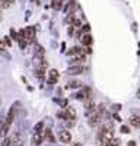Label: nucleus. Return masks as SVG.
Wrapping results in <instances>:
<instances>
[{"label":"nucleus","mask_w":140,"mask_h":146,"mask_svg":"<svg viewBox=\"0 0 140 146\" xmlns=\"http://www.w3.org/2000/svg\"><path fill=\"white\" fill-rule=\"evenodd\" d=\"M0 102H2V101H0Z\"/></svg>","instance_id":"obj_34"},{"label":"nucleus","mask_w":140,"mask_h":146,"mask_svg":"<svg viewBox=\"0 0 140 146\" xmlns=\"http://www.w3.org/2000/svg\"><path fill=\"white\" fill-rule=\"evenodd\" d=\"M9 129H10V126L5 123V126H3L2 131H0V136H2V137H6V136H7V133H9Z\"/></svg>","instance_id":"obj_15"},{"label":"nucleus","mask_w":140,"mask_h":146,"mask_svg":"<svg viewBox=\"0 0 140 146\" xmlns=\"http://www.w3.org/2000/svg\"><path fill=\"white\" fill-rule=\"evenodd\" d=\"M61 2H60V0H54V2H53V7L55 9V10H60L61 9Z\"/></svg>","instance_id":"obj_18"},{"label":"nucleus","mask_w":140,"mask_h":146,"mask_svg":"<svg viewBox=\"0 0 140 146\" xmlns=\"http://www.w3.org/2000/svg\"><path fill=\"white\" fill-rule=\"evenodd\" d=\"M22 34H23V38L26 41H34L35 38V28L34 27H26L25 29H22Z\"/></svg>","instance_id":"obj_2"},{"label":"nucleus","mask_w":140,"mask_h":146,"mask_svg":"<svg viewBox=\"0 0 140 146\" xmlns=\"http://www.w3.org/2000/svg\"><path fill=\"white\" fill-rule=\"evenodd\" d=\"M64 114H66V120H76V111H75L73 108L67 107L66 111H64Z\"/></svg>","instance_id":"obj_10"},{"label":"nucleus","mask_w":140,"mask_h":146,"mask_svg":"<svg viewBox=\"0 0 140 146\" xmlns=\"http://www.w3.org/2000/svg\"><path fill=\"white\" fill-rule=\"evenodd\" d=\"M127 146H137V145H136V142H134V140H130V142L127 143Z\"/></svg>","instance_id":"obj_28"},{"label":"nucleus","mask_w":140,"mask_h":146,"mask_svg":"<svg viewBox=\"0 0 140 146\" xmlns=\"http://www.w3.org/2000/svg\"><path fill=\"white\" fill-rule=\"evenodd\" d=\"M0 13H2V12H0Z\"/></svg>","instance_id":"obj_32"},{"label":"nucleus","mask_w":140,"mask_h":146,"mask_svg":"<svg viewBox=\"0 0 140 146\" xmlns=\"http://www.w3.org/2000/svg\"><path fill=\"white\" fill-rule=\"evenodd\" d=\"M31 2H32V3H35V2H37V0H31Z\"/></svg>","instance_id":"obj_31"},{"label":"nucleus","mask_w":140,"mask_h":146,"mask_svg":"<svg viewBox=\"0 0 140 146\" xmlns=\"http://www.w3.org/2000/svg\"><path fill=\"white\" fill-rule=\"evenodd\" d=\"M93 111H95V104H93L92 98H90V100H86V101H85V113H86V114H90V113H93Z\"/></svg>","instance_id":"obj_8"},{"label":"nucleus","mask_w":140,"mask_h":146,"mask_svg":"<svg viewBox=\"0 0 140 146\" xmlns=\"http://www.w3.org/2000/svg\"><path fill=\"white\" fill-rule=\"evenodd\" d=\"M19 42H20V48L23 50V48L26 47V41H23V40H19Z\"/></svg>","instance_id":"obj_27"},{"label":"nucleus","mask_w":140,"mask_h":146,"mask_svg":"<svg viewBox=\"0 0 140 146\" xmlns=\"http://www.w3.org/2000/svg\"><path fill=\"white\" fill-rule=\"evenodd\" d=\"M72 146H82L80 143H77V142H75V143H72Z\"/></svg>","instance_id":"obj_29"},{"label":"nucleus","mask_w":140,"mask_h":146,"mask_svg":"<svg viewBox=\"0 0 140 146\" xmlns=\"http://www.w3.org/2000/svg\"><path fill=\"white\" fill-rule=\"evenodd\" d=\"M42 142V133H35L32 137V146H40Z\"/></svg>","instance_id":"obj_11"},{"label":"nucleus","mask_w":140,"mask_h":146,"mask_svg":"<svg viewBox=\"0 0 140 146\" xmlns=\"http://www.w3.org/2000/svg\"><path fill=\"white\" fill-rule=\"evenodd\" d=\"M10 143L12 146H23V137L19 131H15L10 137Z\"/></svg>","instance_id":"obj_3"},{"label":"nucleus","mask_w":140,"mask_h":146,"mask_svg":"<svg viewBox=\"0 0 140 146\" xmlns=\"http://www.w3.org/2000/svg\"><path fill=\"white\" fill-rule=\"evenodd\" d=\"M130 124L133 127H136V129H140V117L139 115H133L130 118Z\"/></svg>","instance_id":"obj_13"},{"label":"nucleus","mask_w":140,"mask_h":146,"mask_svg":"<svg viewBox=\"0 0 140 146\" xmlns=\"http://www.w3.org/2000/svg\"><path fill=\"white\" fill-rule=\"evenodd\" d=\"M47 82H48L50 85H54L58 82V72L55 69H51L48 72V79H47Z\"/></svg>","instance_id":"obj_6"},{"label":"nucleus","mask_w":140,"mask_h":146,"mask_svg":"<svg viewBox=\"0 0 140 146\" xmlns=\"http://www.w3.org/2000/svg\"><path fill=\"white\" fill-rule=\"evenodd\" d=\"M2 146H12L10 139H9V137H5V139H3V142H2Z\"/></svg>","instance_id":"obj_21"},{"label":"nucleus","mask_w":140,"mask_h":146,"mask_svg":"<svg viewBox=\"0 0 140 146\" xmlns=\"http://www.w3.org/2000/svg\"><path fill=\"white\" fill-rule=\"evenodd\" d=\"M5 123H6V121H5V118H3V117H0V131H2V129H3Z\"/></svg>","instance_id":"obj_25"},{"label":"nucleus","mask_w":140,"mask_h":146,"mask_svg":"<svg viewBox=\"0 0 140 146\" xmlns=\"http://www.w3.org/2000/svg\"><path fill=\"white\" fill-rule=\"evenodd\" d=\"M5 48H6V44L3 42V40H0V51H3Z\"/></svg>","instance_id":"obj_26"},{"label":"nucleus","mask_w":140,"mask_h":146,"mask_svg":"<svg viewBox=\"0 0 140 146\" xmlns=\"http://www.w3.org/2000/svg\"><path fill=\"white\" fill-rule=\"evenodd\" d=\"M10 35H12V38H13V40H18L19 41V35H18V32L15 29H10Z\"/></svg>","instance_id":"obj_20"},{"label":"nucleus","mask_w":140,"mask_h":146,"mask_svg":"<svg viewBox=\"0 0 140 146\" xmlns=\"http://www.w3.org/2000/svg\"><path fill=\"white\" fill-rule=\"evenodd\" d=\"M137 98L140 100V88H139V91H137Z\"/></svg>","instance_id":"obj_30"},{"label":"nucleus","mask_w":140,"mask_h":146,"mask_svg":"<svg viewBox=\"0 0 140 146\" xmlns=\"http://www.w3.org/2000/svg\"><path fill=\"white\" fill-rule=\"evenodd\" d=\"M90 88H82V91L80 92H77L76 94V98L77 100H80V101H86V100H90Z\"/></svg>","instance_id":"obj_1"},{"label":"nucleus","mask_w":140,"mask_h":146,"mask_svg":"<svg viewBox=\"0 0 140 146\" xmlns=\"http://www.w3.org/2000/svg\"><path fill=\"white\" fill-rule=\"evenodd\" d=\"M42 129H44V123H42V121H40V123L35 124L34 131H35V133H42Z\"/></svg>","instance_id":"obj_16"},{"label":"nucleus","mask_w":140,"mask_h":146,"mask_svg":"<svg viewBox=\"0 0 140 146\" xmlns=\"http://www.w3.org/2000/svg\"><path fill=\"white\" fill-rule=\"evenodd\" d=\"M15 110H16V108L10 107L9 113H7V115H6V118H5L6 124H9V126H12V123H13V120H15Z\"/></svg>","instance_id":"obj_7"},{"label":"nucleus","mask_w":140,"mask_h":146,"mask_svg":"<svg viewBox=\"0 0 140 146\" xmlns=\"http://www.w3.org/2000/svg\"><path fill=\"white\" fill-rule=\"evenodd\" d=\"M35 48H37V51H35V53H37V56L42 58V57H44V48H42L41 45H37Z\"/></svg>","instance_id":"obj_17"},{"label":"nucleus","mask_w":140,"mask_h":146,"mask_svg":"<svg viewBox=\"0 0 140 146\" xmlns=\"http://www.w3.org/2000/svg\"><path fill=\"white\" fill-rule=\"evenodd\" d=\"M80 86H82V82H79V80H70L69 82V88H72V89H76Z\"/></svg>","instance_id":"obj_14"},{"label":"nucleus","mask_w":140,"mask_h":146,"mask_svg":"<svg viewBox=\"0 0 140 146\" xmlns=\"http://www.w3.org/2000/svg\"><path fill=\"white\" fill-rule=\"evenodd\" d=\"M53 2H54V0H53Z\"/></svg>","instance_id":"obj_33"},{"label":"nucleus","mask_w":140,"mask_h":146,"mask_svg":"<svg viewBox=\"0 0 140 146\" xmlns=\"http://www.w3.org/2000/svg\"><path fill=\"white\" fill-rule=\"evenodd\" d=\"M58 139H60L61 143H72V135H70V131L67 130H61L60 133H58Z\"/></svg>","instance_id":"obj_5"},{"label":"nucleus","mask_w":140,"mask_h":146,"mask_svg":"<svg viewBox=\"0 0 140 146\" xmlns=\"http://www.w3.org/2000/svg\"><path fill=\"white\" fill-rule=\"evenodd\" d=\"M120 131L124 133V135H127V133H130V127H128V126H121L120 127Z\"/></svg>","instance_id":"obj_19"},{"label":"nucleus","mask_w":140,"mask_h":146,"mask_svg":"<svg viewBox=\"0 0 140 146\" xmlns=\"http://www.w3.org/2000/svg\"><path fill=\"white\" fill-rule=\"evenodd\" d=\"M89 31H90V27L88 25V23H86V25H83V27H82V32H85V34H89Z\"/></svg>","instance_id":"obj_22"},{"label":"nucleus","mask_w":140,"mask_h":146,"mask_svg":"<svg viewBox=\"0 0 140 146\" xmlns=\"http://www.w3.org/2000/svg\"><path fill=\"white\" fill-rule=\"evenodd\" d=\"M82 44H83V45H86V47H89L90 44H92V41H93V38H92V36L89 35V34H85L83 36H82Z\"/></svg>","instance_id":"obj_12"},{"label":"nucleus","mask_w":140,"mask_h":146,"mask_svg":"<svg viewBox=\"0 0 140 146\" xmlns=\"http://www.w3.org/2000/svg\"><path fill=\"white\" fill-rule=\"evenodd\" d=\"M3 42L6 44V47H10V45H12V42H10V40H9V36H3Z\"/></svg>","instance_id":"obj_23"},{"label":"nucleus","mask_w":140,"mask_h":146,"mask_svg":"<svg viewBox=\"0 0 140 146\" xmlns=\"http://www.w3.org/2000/svg\"><path fill=\"white\" fill-rule=\"evenodd\" d=\"M67 54L69 56H77V57H82V56H83V50H82V48L80 47H73V48H70V50L67 51Z\"/></svg>","instance_id":"obj_9"},{"label":"nucleus","mask_w":140,"mask_h":146,"mask_svg":"<svg viewBox=\"0 0 140 146\" xmlns=\"http://www.w3.org/2000/svg\"><path fill=\"white\" fill-rule=\"evenodd\" d=\"M83 72H85V67L80 66V64H77V66H70V67L66 70L67 75H72V76H75V75H82Z\"/></svg>","instance_id":"obj_4"},{"label":"nucleus","mask_w":140,"mask_h":146,"mask_svg":"<svg viewBox=\"0 0 140 146\" xmlns=\"http://www.w3.org/2000/svg\"><path fill=\"white\" fill-rule=\"evenodd\" d=\"M80 25H82V22H80L79 19H75V21H73V25H72V27H76V28H79Z\"/></svg>","instance_id":"obj_24"}]
</instances>
